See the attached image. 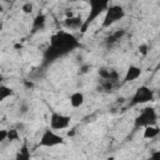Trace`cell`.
I'll return each instance as SVG.
<instances>
[{"mask_svg": "<svg viewBox=\"0 0 160 160\" xmlns=\"http://www.w3.org/2000/svg\"><path fill=\"white\" fill-rule=\"evenodd\" d=\"M79 45L80 44L78 39L72 34L66 32V31H58L50 39V46L56 49L61 55H65L72 51L74 49L79 48Z\"/></svg>", "mask_w": 160, "mask_h": 160, "instance_id": "cell-1", "label": "cell"}, {"mask_svg": "<svg viewBox=\"0 0 160 160\" xmlns=\"http://www.w3.org/2000/svg\"><path fill=\"white\" fill-rule=\"evenodd\" d=\"M89 6H90V10H89L86 19L82 22L81 29H80L81 32H85L88 30V28L90 26V24H92L101 14H105L108 8L110 6V2L108 0H91L89 2Z\"/></svg>", "mask_w": 160, "mask_h": 160, "instance_id": "cell-2", "label": "cell"}, {"mask_svg": "<svg viewBox=\"0 0 160 160\" xmlns=\"http://www.w3.org/2000/svg\"><path fill=\"white\" fill-rule=\"evenodd\" d=\"M156 122H158V114H156L155 109L151 108V106H146L135 118L134 126H135V129H139V128H144L145 129L148 126L156 125Z\"/></svg>", "mask_w": 160, "mask_h": 160, "instance_id": "cell-3", "label": "cell"}, {"mask_svg": "<svg viewBox=\"0 0 160 160\" xmlns=\"http://www.w3.org/2000/svg\"><path fill=\"white\" fill-rule=\"evenodd\" d=\"M126 15L125 12V9L121 6V5H111L108 8V10L105 11L104 14V20H102V28L106 29V28H110L114 24H116L118 21H120L121 19H124Z\"/></svg>", "mask_w": 160, "mask_h": 160, "instance_id": "cell-4", "label": "cell"}, {"mask_svg": "<svg viewBox=\"0 0 160 160\" xmlns=\"http://www.w3.org/2000/svg\"><path fill=\"white\" fill-rule=\"evenodd\" d=\"M64 142H65V140H64V136L62 135L58 134L52 129H46V130H44V132L40 136L39 146H42V148H54V146L62 145Z\"/></svg>", "mask_w": 160, "mask_h": 160, "instance_id": "cell-5", "label": "cell"}, {"mask_svg": "<svg viewBox=\"0 0 160 160\" xmlns=\"http://www.w3.org/2000/svg\"><path fill=\"white\" fill-rule=\"evenodd\" d=\"M155 99V94L154 90H151L149 86L146 85H141L136 89V91L134 92L132 98H131V105H139V104H146L150 101H154Z\"/></svg>", "mask_w": 160, "mask_h": 160, "instance_id": "cell-6", "label": "cell"}, {"mask_svg": "<svg viewBox=\"0 0 160 160\" xmlns=\"http://www.w3.org/2000/svg\"><path fill=\"white\" fill-rule=\"evenodd\" d=\"M71 124V116L54 111L50 115V129L52 130H64L68 129Z\"/></svg>", "mask_w": 160, "mask_h": 160, "instance_id": "cell-7", "label": "cell"}, {"mask_svg": "<svg viewBox=\"0 0 160 160\" xmlns=\"http://www.w3.org/2000/svg\"><path fill=\"white\" fill-rule=\"evenodd\" d=\"M141 72H142L141 68H139V66H136V65H130V66L128 68L125 75H124V80H122V82L126 84V82L135 81L136 79H139V78L141 76Z\"/></svg>", "mask_w": 160, "mask_h": 160, "instance_id": "cell-8", "label": "cell"}, {"mask_svg": "<svg viewBox=\"0 0 160 160\" xmlns=\"http://www.w3.org/2000/svg\"><path fill=\"white\" fill-rule=\"evenodd\" d=\"M82 22L84 20L80 16H69L64 20V26L70 30H76V29H81Z\"/></svg>", "mask_w": 160, "mask_h": 160, "instance_id": "cell-9", "label": "cell"}, {"mask_svg": "<svg viewBox=\"0 0 160 160\" xmlns=\"http://www.w3.org/2000/svg\"><path fill=\"white\" fill-rule=\"evenodd\" d=\"M69 102L72 108H80L84 102H85V96L81 91H75L70 95L69 98Z\"/></svg>", "mask_w": 160, "mask_h": 160, "instance_id": "cell-10", "label": "cell"}, {"mask_svg": "<svg viewBox=\"0 0 160 160\" xmlns=\"http://www.w3.org/2000/svg\"><path fill=\"white\" fill-rule=\"evenodd\" d=\"M14 160H31V152H30V149L28 148V144L26 142H24L20 146V149L15 154Z\"/></svg>", "mask_w": 160, "mask_h": 160, "instance_id": "cell-11", "label": "cell"}, {"mask_svg": "<svg viewBox=\"0 0 160 160\" xmlns=\"http://www.w3.org/2000/svg\"><path fill=\"white\" fill-rule=\"evenodd\" d=\"M45 24H46V16L44 14H38L32 20V30L34 31L42 30L45 28Z\"/></svg>", "mask_w": 160, "mask_h": 160, "instance_id": "cell-12", "label": "cell"}, {"mask_svg": "<svg viewBox=\"0 0 160 160\" xmlns=\"http://www.w3.org/2000/svg\"><path fill=\"white\" fill-rule=\"evenodd\" d=\"M160 134V128L158 125H151L144 129V139H154Z\"/></svg>", "mask_w": 160, "mask_h": 160, "instance_id": "cell-13", "label": "cell"}, {"mask_svg": "<svg viewBox=\"0 0 160 160\" xmlns=\"http://www.w3.org/2000/svg\"><path fill=\"white\" fill-rule=\"evenodd\" d=\"M12 95H14V90L10 86H8L5 84L0 85V101H5L8 98H10Z\"/></svg>", "mask_w": 160, "mask_h": 160, "instance_id": "cell-14", "label": "cell"}, {"mask_svg": "<svg viewBox=\"0 0 160 160\" xmlns=\"http://www.w3.org/2000/svg\"><path fill=\"white\" fill-rule=\"evenodd\" d=\"M125 35V30L124 29H120V30H116L109 39H108V42L109 44H114V42H116L118 40H120L122 36Z\"/></svg>", "mask_w": 160, "mask_h": 160, "instance_id": "cell-15", "label": "cell"}, {"mask_svg": "<svg viewBox=\"0 0 160 160\" xmlns=\"http://www.w3.org/2000/svg\"><path fill=\"white\" fill-rule=\"evenodd\" d=\"M19 139H20L19 130H16L15 128L8 130V141H16V140H19Z\"/></svg>", "mask_w": 160, "mask_h": 160, "instance_id": "cell-16", "label": "cell"}, {"mask_svg": "<svg viewBox=\"0 0 160 160\" xmlns=\"http://www.w3.org/2000/svg\"><path fill=\"white\" fill-rule=\"evenodd\" d=\"M110 72H111V70H108V69H105V68H101V69L99 70V75H100V78H102L104 80H108V79H109Z\"/></svg>", "mask_w": 160, "mask_h": 160, "instance_id": "cell-17", "label": "cell"}, {"mask_svg": "<svg viewBox=\"0 0 160 160\" xmlns=\"http://www.w3.org/2000/svg\"><path fill=\"white\" fill-rule=\"evenodd\" d=\"M32 9H34V6H32L31 2H25V4L22 5V8H21V10H22L25 14H30V12L32 11Z\"/></svg>", "mask_w": 160, "mask_h": 160, "instance_id": "cell-18", "label": "cell"}, {"mask_svg": "<svg viewBox=\"0 0 160 160\" xmlns=\"http://www.w3.org/2000/svg\"><path fill=\"white\" fill-rule=\"evenodd\" d=\"M138 50H139V52L141 54V55H146L148 54V50H149V45L148 44H140L139 45V48H138Z\"/></svg>", "mask_w": 160, "mask_h": 160, "instance_id": "cell-19", "label": "cell"}, {"mask_svg": "<svg viewBox=\"0 0 160 160\" xmlns=\"http://www.w3.org/2000/svg\"><path fill=\"white\" fill-rule=\"evenodd\" d=\"M149 160H160V150H155L151 152Z\"/></svg>", "mask_w": 160, "mask_h": 160, "instance_id": "cell-20", "label": "cell"}, {"mask_svg": "<svg viewBox=\"0 0 160 160\" xmlns=\"http://www.w3.org/2000/svg\"><path fill=\"white\" fill-rule=\"evenodd\" d=\"M5 140H8V130L2 129L0 130V142H4Z\"/></svg>", "mask_w": 160, "mask_h": 160, "instance_id": "cell-21", "label": "cell"}, {"mask_svg": "<svg viewBox=\"0 0 160 160\" xmlns=\"http://www.w3.org/2000/svg\"><path fill=\"white\" fill-rule=\"evenodd\" d=\"M19 110H20V112H21V114H25V112L29 110L28 104H25V102H24V104H21V105L19 106Z\"/></svg>", "mask_w": 160, "mask_h": 160, "instance_id": "cell-22", "label": "cell"}, {"mask_svg": "<svg viewBox=\"0 0 160 160\" xmlns=\"http://www.w3.org/2000/svg\"><path fill=\"white\" fill-rule=\"evenodd\" d=\"M24 84H25V86H26V88H29V89H30V88H34V84H32L31 81H28V80H24Z\"/></svg>", "mask_w": 160, "mask_h": 160, "instance_id": "cell-23", "label": "cell"}, {"mask_svg": "<svg viewBox=\"0 0 160 160\" xmlns=\"http://www.w3.org/2000/svg\"><path fill=\"white\" fill-rule=\"evenodd\" d=\"M89 68H90L89 65H84V66H81V68H80V72H86Z\"/></svg>", "mask_w": 160, "mask_h": 160, "instance_id": "cell-24", "label": "cell"}, {"mask_svg": "<svg viewBox=\"0 0 160 160\" xmlns=\"http://www.w3.org/2000/svg\"><path fill=\"white\" fill-rule=\"evenodd\" d=\"M158 68H160V60H159V64H158Z\"/></svg>", "mask_w": 160, "mask_h": 160, "instance_id": "cell-25", "label": "cell"}]
</instances>
